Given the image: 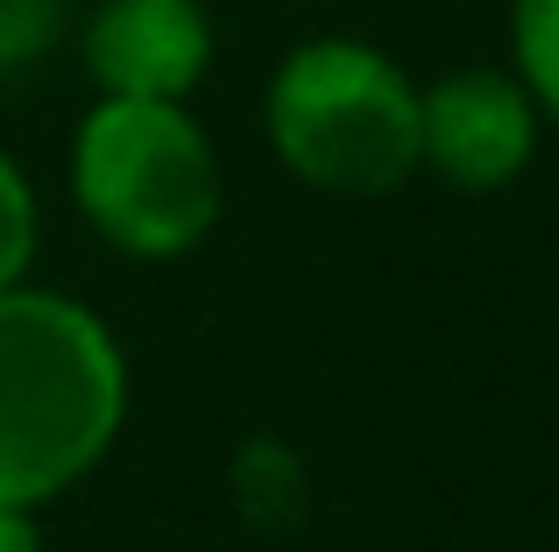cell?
<instances>
[{
    "instance_id": "cell-1",
    "label": "cell",
    "mask_w": 559,
    "mask_h": 552,
    "mask_svg": "<svg viewBox=\"0 0 559 552\" xmlns=\"http://www.w3.org/2000/svg\"><path fill=\"white\" fill-rule=\"evenodd\" d=\"M128 425V355L71 290H0V503L43 511L114 454Z\"/></svg>"
},
{
    "instance_id": "cell-2",
    "label": "cell",
    "mask_w": 559,
    "mask_h": 552,
    "mask_svg": "<svg viewBox=\"0 0 559 552\" xmlns=\"http://www.w3.org/2000/svg\"><path fill=\"white\" fill-rule=\"evenodd\" d=\"M276 164L326 199H382L418 178V79L361 36H305L262 93Z\"/></svg>"
},
{
    "instance_id": "cell-3",
    "label": "cell",
    "mask_w": 559,
    "mask_h": 552,
    "mask_svg": "<svg viewBox=\"0 0 559 552\" xmlns=\"http://www.w3.org/2000/svg\"><path fill=\"white\" fill-rule=\"evenodd\" d=\"M71 206L128 263H178L219 227V149L185 99H93L71 135Z\"/></svg>"
},
{
    "instance_id": "cell-4",
    "label": "cell",
    "mask_w": 559,
    "mask_h": 552,
    "mask_svg": "<svg viewBox=\"0 0 559 552\" xmlns=\"http://www.w3.org/2000/svg\"><path fill=\"white\" fill-rule=\"evenodd\" d=\"M546 113L503 64H461L418 85V170L453 192H503L532 170Z\"/></svg>"
},
{
    "instance_id": "cell-5",
    "label": "cell",
    "mask_w": 559,
    "mask_h": 552,
    "mask_svg": "<svg viewBox=\"0 0 559 552\" xmlns=\"http://www.w3.org/2000/svg\"><path fill=\"white\" fill-rule=\"evenodd\" d=\"M79 57L107 99H191L213 71V14L199 0H99Z\"/></svg>"
},
{
    "instance_id": "cell-6",
    "label": "cell",
    "mask_w": 559,
    "mask_h": 552,
    "mask_svg": "<svg viewBox=\"0 0 559 552\" xmlns=\"http://www.w3.org/2000/svg\"><path fill=\"white\" fill-rule=\"evenodd\" d=\"M510 71L559 128V0H510Z\"/></svg>"
},
{
    "instance_id": "cell-7",
    "label": "cell",
    "mask_w": 559,
    "mask_h": 552,
    "mask_svg": "<svg viewBox=\"0 0 559 552\" xmlns=\"http://www.w3.org/2000/svg\"><path fill=\"white\" fill-rule=\"evenodd\" d=\"M36 241H43L36 184H28V170L0 149V290L28 276V263H36Z\"/></svg>"
},
{
    "instance_id": "cell-8",
    "label": "cell",
    "mask_w": 559,
    "mask_h": 552,
    "mask_svg": "<svg viewBox=\"0 0 559 552\" xmlns=\"http://www.w3.org/2000/svg\"><path fill=\"white\" fill-rule=\"evenodd\" d=\"M234 482H241V503H248V511L270 496L262 525H284V517L298 511V496H305V475H298V460H290L284 446H248L241 468H234Z\"/></svg>"
},
{
    "instance_id": "cell-9",
    "label": "cell",
    "mask_w": 559,
    "mask_h": 552,
    "mask_svg": "<svg viewBox=\"0 0 559 552\" xmlns=\"http://www.w3.org/2000/svg\"><path fill=\"white\" fill-rule=\"evenodd\" d=\"M64 28V0H0V79L36 64Z\"/></svg>"
},
{
    "instance_id": "cell-10",
    "label": "cell",
    "mask_w": 559,
    "mask_h": 552,
    "mask_svg": "<svg viewBox=\"0 0 559 552\" xmlns=\"http://www.w3.org/2000/svg\"><path fill=\"white\" fill-rule=\"evenodd\" d=\"M0 552H43L36 511H14V503H0Z\"/></svg>"
}]
</instances>
